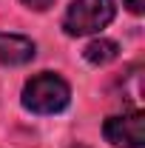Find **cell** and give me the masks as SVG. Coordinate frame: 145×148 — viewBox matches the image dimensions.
Returning <instances> with one entry per match:
<instances>
[{"instance_id":"7","label":"cell","mask_w":145,"mask_h":148,"mask_svg":"<svg viewBox=\"0 0 145 148\" xmlns=\"http://www.w3.org/2000/svg\"><path fill=\"white\" fill-rule=\"evenodd\" d=\"M122 3H125L128 12H134V14H142L145 12V0H122Z\"/></svg>"},{"instance_id":"3","label":"cell","mask_w":145,"mask_h":148,"mask_svg":"<svg viewBox=\"0 0 145 148\" xmlns=\"http://www.w3.org/2000/svg\"><path fill=\"white\" fill-rule=\"evenodd\" d=\"M103 134L111 145L120 148H145V114L142 111H128V114H117L108 117Z\"/></svg>"},{"instance_id":"1","label":"cell","mask_w":145,"mask_h":148,"mask_svg":"<svg viewBox=\"0 0 145 148\" xmlns=\"http://www.w3.org/2000/svg\"><path fill=\"white\" fill-rule=\"evenodd\" d=\"M68 103H71V88L54 71L34 74L23 86V108H29L31 114H57Z\"/></svg>"},{"instance_id":"2","label":"cell","mask_w":145,"mask_h":148,"mask_svg":"<svg viewBox=\"0 0 145 148\" xmlns=\"http://www.w3.org/2000/svg\"><path fill=\"white\" fill-rule=\"evenodd\" d=\"M117 14L114 0H71L66 17H63V29L68 37H83L94 34L100 29H105Z\"/></svg>"},{"instance_id":"6","label":"cell","mask_w":145,"mask_h":148,"mask_svg":"<svg viewBox=\"0 0 145 148\" xmlns=\"http://www.w3.org/2000/svg\"><path fill=\"white\" fill-rule=\"evenodd\" d=\"M29 9H34V12H46L49 6H54V0H23Z\"/></svg>"},{"instance_id":"4","label":"cell","mask_w":145,"mask_h":148,"mask_svg":"<svg viewBox=\"0 0 145 148\" xmlns=\"http://www.w3.org/2000/svg\"><path fill=\"white\" fill-rule=\"evenodd\" d=\"M34 60V43L23 34H0V63L26 66Z\"/></svg>"},{"instance_id":"5","label":"cell","mask_w":145,"mask_h":148,"mask_svg":"<svg viewBox=\"0 0 145 148\" xmlns=\"http://www.w3.org/2000/svg\"><path fill=\"white\" fill-rule=\"evenodd\" d=\"M85 60H88L91 66H108L111 60H117L120 54V46L114 43V40H105V37H100V40H91L88 46H85Z\"/></svg>"}]
</instances>
